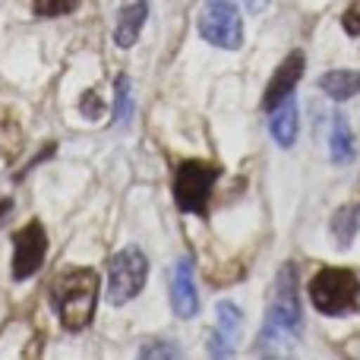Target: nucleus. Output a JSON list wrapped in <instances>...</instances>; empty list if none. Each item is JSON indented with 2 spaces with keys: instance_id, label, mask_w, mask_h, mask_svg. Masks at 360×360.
Instances as JSON below:
<instances>
[{
  "instance_id": "9d476101",
  "label": "nucleus",
  "mask_w": 360,
  "mask_h": 360,
  "mask_svg": "<svg viewBox=\"0 0 360 360\" xmlns=\"http://www.w3.org/2000/svg\"><path fill=\"white\" fill-rule=\"evenodd\" d=\"M237 335H240V310H237L234 304H218V329L215 335H212L209 348L215 357H228L231 351H234L237 345Z\"/></svg>"
},
{
  "instance_id": "4468645a",
  "label": "nucleus",
  "mask_w": 360,
  "mask_h": 360,
  "mask_svg": "<svg viewBox=\"0 0 360 360\" xmlns=\"http://www.w3.org/2000/svg\"><path fill=\"white\" fill-rule=\"evenodd\" d=\"M329 152H332V158L335 162H342V165H348V162H354V133H351V127H348V120H345V114H335L332 117V136H329Z\"/></svg>"
},
{
  "instance_id": "f3484780",
  "label": "nucleus",
  "mask_w": 360,
  "mask_h": 360,
  "mask_svg": "<svg viewBox=\"0 0 360 360\" xmlns=\"http://www.w3.org/2000/svg\"><path fill=\"white\" fill-rule=\"evenodd\" d=\"M79 6V0H35L38 16H67Z\"/></svg>"
},
{
  "instance_id": "412c9836",
  "label": "nucleus",
  "mask_w": 360,
  "mask_h": 360,
  "mask_svg": "<svg viewBox=\"0 0 360 360\" xmlns=\"http://www.w3.org/2000/svg\"><path fill=\"white\" fill-rule=\"evenodd\" d=\"M240 4L247 6L250 13H259V10H266V6H269V0H240Z\"/></svg>"
},
{
  "instance_id": "1a4fd4ad",
  "label": "nucleus",
  "mask_w": 360,
  "mask_h": 360,
  "mask_svg": "<svg viewBox=\"0 0 360 360\" xmlns=\"http://www.w3.org/2000/svg\"><path fill=\"white\" fill-rule=\"evenodd\" d=\"M171 304H174V313L180 319L196 316L199 310V294H196V285H193L190 259H180L174 266V275H171Z\"/></svg>"
},
{
  "instance_id": "20e7f679",
  "label": "nucleus",
  "mask_w": 360,
  "mask_h": 360,
  "mask_svg": "<svg viewBox=\"0 0 360 360\" xmlns=\"http://www.w3.org/2000/svg\"><path fill=\"white\" fill-rule=\"evenodd\" d=\"M196 25L199 35L209 44H215V48L237 51L243 44V19L231 0H205L199 6Z\"/></svg>"
},
{
  "instance_id": "f257e3e1",
  "label": "nucleus",
  "mask_w": 360,
  "mask_h": 360,
  "mask_svg": "<svg viewBox=\"0 0 360 360\" xmlns=\"http://www.w3.org/2000/svg\"><path fill=\"white\" fill-rule=\"evenodd\" d=\"M300 332H304V313H300L297 300V269L288 262V266H281L278 281H275L269 316L259 332V351H266V354L291 351Z\"/></svg>"
},
{
  "instance_id": "aec40b11",
  "label": "nucleus",
  "mask_w": 360,
  "mask_h": 360,
  "mask_svg": "<svg viewBox=\"0 0 360 360\" xmlns=\"http://www.w3.org/2000/svg\"><path fill=\"white\" fill-rule=\"evenodd\" d=\"M143 357H177V348L174 345H146Z\"/></svg>"
},
{
  "instance_id": "6e6552de",
  "label": "nucleus",
  "mask_w": 360,
  "mask_h": 360,
  "mask_svg": "<svg viewBox=\"0 0 360 360\" xmlns=\"http://www.w3.org/2000/svg\"><path fill=\"white\" fill-rule=\"evenodd\" d=\"M304 67H307L304 51H291V54L281 60V67L275 70L272 79H269L266 95H262V111H275V108L294 92V86H297L300 76H304Z\"/></svg>"
},
{
  "instance_id": "7ed1b4c3",
  "label": "nucleus",
  "mask_w": 360,
  "mask_h": 360,
  "mask_svg": "<svg viewBox=\"0 0 360 360\" xmlns=\"http://www.w3.org/2000/svg\"><path fill=\"white\" fill-rule=\"evenodd\" d=\"M310 300L323 316H348L360 304V281L351 269H319L310 281Z\"/></svg>"
},
{
  "instance_id": "0eeeda50",
  "label": "nucleus",
  "mask_w": 360,
  "mask_h": 360,
  "mask_svg": "<svg viewBox=\"0 0 360 360\" xmlns=\"http://www.w3.org/2000/svg\"><path fill=\"white\" fill-rule=\"evenodd\" d=\"M13 247H16V256H13V278L22 281L32 278V275L41 269L44 253H48V234L38 221H29L25 228H19L13 234Z\"/></svg>"
},
{
  "instance_id": "4be33fe9",
  "label": "nucleus",
  "mask_w": 360,
  "mask_h": 360,
  "mask_svg": "<svg viewBox=\"0 0 360 360\" xmlns=\"http://www.w3.org/2000/svg\"><path fill=\"white\" fill-rule=\"evenodd\" d=\"M10 212H13V199H0V221H4Z\"/></svg>"
},
{
  "instance_id": "f03ea898",
  "label": "nucleus",
  "mask_w": 360,
  "mask_h": 360,
  "mask_svg": "<svg viewBox=\"0 0 360 360\" xmlns=\"http://www.w3.org/2000/svg\"><path fill=\"white\" fill-rule=\"evenodd\" d=\"M51 304L67 332H82L95 316L98 304V272L95 269H67L51 285Z\"/></svg>"
},
{
  "instance_id": "2eb2a0df",
  "label": "nucleus",
  "mask_w": 360,
  "mask_h": 360,
  "mask_svg": "<svg viewBox=\"0 0 360 360\" xmlns=\"http://www.w3.org/2000/svg\"><path fill=\"white\" fill-rule=\"evenodd\" d=\"M357 224H360V209L357 205H345L332 215V240H335L338 250H348L351 240L357 234Z\"/></svg>"
},
{
  "instance_id": "a211bd4d",
  "label": "nucleus",
  "mask_w": 360,
  "mask_h": 360,
  "mask_svg": "<svg viewBox=\"0 0 360 360\" xmlns=\"http://www.w3.org/2000/svg\"><path fill=\"white\" fill-rule=\"evenodd\" d=\"M79 111L86 114L89 120H98V117H105V101L98 98V92H95V89H89V92L79 98Z\"/></svg>"
},
{
  "instance_id": "423d86ee",
  "label": "nucleus",
  "mask_w": 360,
  "mask_h": 360,
  "mask_svg": "<svg viewBox=\"0 0 360 360\" xmlns=\"http://www.w3.org/2000/svg\"><path fill=\"white\" fill-rule=\"evenodd\" d=\"M146 275H149V259L143 256V250L127 247L108 262V300L114 307L133 300L146 285Z\"/></svg>"
},
{
  "instance_id": "39448f33",
  "label": "nucleus",
  "mask_w": 360,
  "mask_h": 360,
  "mask_svg": "<svg viewBox=\"0 0 360 360\" xmlns=\"http://www.w3.org/2000/svg\"><path fill=\"white\" fill-rule=\"evenodd\" d=\"M218 165H209V162H180L177 174H174V199L180 205V212H193V215H202L205 205H209V196H212V186L218 180Z\"/></svg>"
},
{
  "instance_id": "f8f14e48",
  "label": "nucleus",
  "mask_w": 360,
  "mask_h": 360,
  "mask_svg": "<svg viewBox=\"0 0 360 360\" xmlns=\"http://www.w3.org/2000/svg\"><path fill=\"white\" fill-rule=\"evenodd\" d=\"M146 16H149V4H146V0H133L130 6H124V10H120V16H117V32H114V41H117L120 48L136 44Z\"/></svg>"
},
{
  "instance_id": "6ab92c4d",
  "label": "nucleus",
  "mask_w": 360,
  "mask_h": 360,
  "mask_svg": "<svg viewBox=\"0 0 360 360\" xmlns=\"http://www.w3.org/2000/svg\"><path fill=\"white\" fill-rule=\"evenodd\" d=\"M342 25L348 35H360V0H351V6L342 16Z\"/></svg>"
},
{
  "instance_id": "9b49d317",
  "label": "nucleus",
  "mask_w": 360,
  "mask_h": 360,
  "mask_svg": "<svg viewBox=\"0 0 360 360\" xmlns=\"http://www.w3.org/2000/svg\"><path fill=\"white\" fill-rule=\"evenodd\" d=\"M297 124H300L297 101L288 95V98L272 111V124H269L272 139L281 146V149H291V146H294V139H297Z\"/></svg>"
},
{
  "instance_id": "ddd939ff",
  "label": "nucleus",
  "mask_w": 360,
  "mask_h": 360,
  "mask_svg": "<svg viewBox=\"0 0 360 360\" xmlns=\"http://www.w3.org/2000/svg\"><path fill=\"white\" fill-rule=\"evenodd\" d=\"M319 86L332 101H348L360 92V70H329Z\"/></svg>"
},
{
  "instance_id": "dca6fc26",
  "label": "nucleus",
  "mask_w": 360,
  "mask_h": 360,
  "mask_svg": "<svg viewBox=\"0 0 360 360\" xmlns=\"http://www.w3.org/2000/svg\"><path fill=\"white\" fill-rule=\"evenodd\" d=\"M133 117V98H130V79L117 76V124H130Z\"/></svg>"
}]
</instances>
